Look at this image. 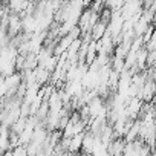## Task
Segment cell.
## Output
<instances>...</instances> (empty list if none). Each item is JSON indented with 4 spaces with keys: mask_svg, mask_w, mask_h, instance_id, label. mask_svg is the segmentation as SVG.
Returning <instances> with one entry per match:
<instances>
[{
    "mask_svg": "<svg viewBox=\"0 0 156 156\" xmlns=\"http://www.w3.org/2000/svg\"><path fill=\"white\" fill-rule=\"evenodd\" d=\"M92 16H94V9L92 8H86L83 11V14L80 16L78 26L81 28L83 32H90L92 31Z\"/></svg>",
    "mask_w": 156,
    "mask_h": 156,
    "instance_id": "6da1fadb",
    "label": "cell"
},
{
    "mask_svg": "<svg viewBox=\"0 0 156 156\" xmlns=\"http://www.w3.org/2000/svg\"><path fill=\"white\" fill-rule=\"evenodd\" d=\"M22 107V106H20ZM20 107H14L9 110H3L2 112V124H6L9 127H12V124L22 116V110Z\"/></svg>",
    "mask_w": 156,
    "mask_h": 156,
    "instance_id": "7a4b0ae2",
    "label": "cell"
},
{
    "mask_svg": "<svg viewBox=\"0 0 156 156\" xmlns=\"http://www.w3.org/2000/svg\"><path fill=\"white\" fill-rule=\"evenodd\" d=\"M86 136V130L81 133H76L75 136L70 138V144H69V153H76V151H81L83 148V141Z\"/></svg>",
    "mask_w": 156,
    "mask_h": 156,
    "instance_id": "3957f363",
    "label": "cell"
},
{
    "mask_svg": "<svg viewBox=\"0 0 156 156\" xmlns=\"http://www.w3.org/2000/svg\"><path fill=\"white\" fill-rule=\"evenodd\" d=\"M107 31H109V23H106V22H103V20L100 19L98 23L92 28L90 34H92V38H94V40H100V38L104 37V34H106Z\"/></svg>",
    "mask_w": 156,
    "mask_h": 156,
    "instance_id": "277c9868",
    "label": "cell"
},
{
    "mask_svg": "<svg viewBox=\"0 0 156 156\" xmlns=\"http://www.w3.org/2000/svg\"><path fill=\"white\" fill-rule=\"evenodd\" d=\"M126 139L124 138H115L110 144H109V153L110 154H122L124 148H126Z\"/></svg>",
    "mask_w": 156,
    "mask_h": 156,
    "instance_id": "5b68a950",
    "label": "cell"
},
{
    "mask_svg": "<svg viewBox=\"0 0 156 156\" xmlns=\"http://www.w3.org/2000/svg\"><path fill=\"white\" fill-rule=\"evenodd\" d=\"M94 144H95V135L90 133L89 130H86V136H84V141H83V148H81V151H84V153H92Z\"/></svg>",
    "mask_w": 156,
    "mask_h": 156,
    "instance_id": "8992f818",
    "label": "cell"
},
{
    "mask_svg": "<svg viewBox=\"0 0 156 156\" xmlns=\"http://www.w3.org/2000/svg\"><path fill=\"white\" fill-rule=\"evenodd\" d=\"M150 25L151 23H148L145 19H142V17H139V20L136 22V25H135V35H144L145 32H147V29L150 28Z\"/></svg>",
    "mask_w": 156,
    "mask_h": 156,
    "instance_id": "52a82bcc",
    "label": "cell"
},
{
    "mask_svg": "<svg viewBox=\"0 0 156 156\" xmlns=\"http://www.w3.org/2000/svg\"><path fill=\"white\" fill-rule=\"evenodd\" d=\"M124 3H126V0H106L104 5L107 8H110L112 11H121Z\"/></svg>",
    "mask_w": 156,
    "mask_h": 156,
    "instance_id": "ba28073f",
    "label": "cell"
},
{
    "mask_svg": "<svg viewBox=\"0 0 156 156\" xmlns=\"http://www.w3.org/2000/svg\"><path fill=\"white\" fill-rule=\"evenodd\" d=\"M153 112H154V118H156V104H153Z\"/></svg>",
    "mask_w": 156,
    "mask_h": 156,
    "instance_id": "9c48e42d",
    "label": "cell"
},
{
    "mask_svg": "<svg viewBox=\"0 0 156 156\" xmlns=\"http://www.w3.org/2000/svg\"><path fill=\"white\" fill-rule=\"evenodd\" d=\"M104 3H106V0H104Z\"/></svg>",
    "mask_w": 156,
    "mask_h": 156,
    "instance_id": "30bf717a",
    "label": "cell"
}]
</instances>
